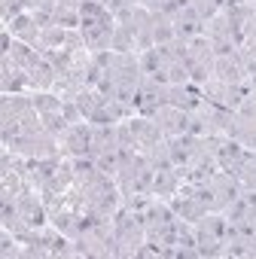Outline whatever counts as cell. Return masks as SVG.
<instances>
[{"mask_svg":"<svg viewBox=\"0 0 256 259\" xmlns=\"http://www.w3.org/2000/svg\"><path fill=\"white\" fill-rule=\"evenodd\" d=\"M70 28H61V25H46L40 31V40H37V49L40 52H49V49H61L64 46V37H67Z\"/></svg>","mask_w":256,"mask_h":259,"instance_id":"cell-20","label":"cell"},{"mask_svg":"<svg viewBox=\"0 0 256 259\" xmlns=\"http://www.w3.org/2000/svg\"><path fill=\"white\" fill-rule=\"evenodd\" d=\"M40 122H43V132L46 135H52V138H58V144H61V135L67 132V116H64V110H55V113H40Z\"/></svg>","mask_w":256,"mask_h":259,"instance_id":"cell-21","label":"cell"},{"mask_svg":"<svg viewBox=\"0 0 256 259\" xmlns=\"http://www.w3.org/2000/svg\"><path fill=\"white\" fill-rule=\"evenodd\" d=\"M214 58H217V55H214L210 40H207L204 34L186 43V49H183V61H186L189 79H192L195 85H201L204 79H210V76H214Z\"/></svg>","mask_w":256,"mask_h":259,"instance_id":"cell-4","label":"cell"},{"mask_svg":"<svg viewBox=\"0 0 256 259\" xmlns=\"http://www.w3.org/2000/svg\"><path fill=\"white\" fill-rule=\"evenodd\" d=\"M204 37L210 40L214 55H226V52H235V49L241 46L238 37H235V31H232V22H229L226 10H220L217 16L207 19V25H204Z\"/></svg>","mask_w":256,"mask_h":259,"instance_id":"cell-6","label":"cell"},{"mask_svg":"<svg viewBox=\"0 0 256 259\" xmlns=\"http://www.w3.org/2000/svg\"><path fill=\"white\" fill-rule=\"evenodd\" d=\"M171 19V25H174V31H177V40H195V37H201L204 34V19L192 10V4H186V7H180L177 13H171L168 16Z\"/></svg>","mask_w":256,"mask_h":259,"instance_id":"cell-13","label":"cell"},{"mask_svg":"<svg viewBox=\"0 0 256 259\" xmlns=\"http://www.w3.org/2000/svg\"><path fill=\"white\" fill-rule=\"evenodd\" d=\"M79 31L89 46V52H110L113 46V31H116V16L95 0L79 4Z\"/></svg>","mask_w":256,"mask_h":259,"instance_id":"cell-2","label":"cell"},{"mask_svg":"<svg viewBox=\"0 0 256 259\" xmlns=\"http://www.w3.org/2000/svg\"><path fill=\"white\" fill-rule=\"evenodd\" d=\"M25 10V4H22V0H0V13H4V28L19 16Z\"/></svg>","mask_w":256,"mask_h":259,"instance_id":"cell-26","label":"cell"},{"mask_svg":"<svg viewBox=\"0 0 256 259\" xmlns=\"http://www.w3.org/2000/svg\"><path fill=\"white\" fill-rule=\"evenodd\" d=\"M238 55H241V64H244L247 76H253V73H256V46L241 43V46H238Z\"/></svg>","mask_w":256,"mask_h":259,"instance_id":"cell-25","label":"cell"},{"mask_svg":"<svg viewBox=\"0 0 256 259\" xmlns=\"http://www.w3.org/2000/svg\"><path fill=\"white\" fill-rule=\"evenodd\" d=\"M10 37H16V40H22V43H28V46H37V40H40V31H43V25L34 19V13L31 10H22L7 28H4Z\"/></svg>","mask_w":256,"mask_h":259,"instance_id":"cell-15","label":"cell"},{"mask_svg":"<svg viewBox=\"0 0 256 259\" xmlns=\"http://www.w3.org/2000/svg\"><path fill=\"white\" fill-rule=\"evenodd\" d=\"M183 183H186L183 168H174V165H171V168H162V171H156V177H153V195L171 201V198L183 189Z\"/></svg>","mask_w":256,"mask_h":259,"instance_id":"cell-16","label":"cell"},{"mask_svg":"<svg viewBox=\"0 0 256 259\" xmlns=\"http://www.w3.org/2000/svg\"><path fill=\"white\" fill-rule=\"evenodd\" d=\"M247 4H250V7H256V0H247Z\"/></svg>","mask_w":256,"mask_h":259,"instance_id":"cell-27","label":"cell"},{"mask_svg":"<svg viewBox=\"0 0 256 259\" xmlns=\"http://www.w3.org/2000/svg\"><path fill=\"white\" fill-rule=\"evenodd\" d=\"M229 238V220L223 210H210L195 223V241H198V259H223Z\"/></svg>","mask_w":256,"mask_h":259,"instance_id":"cell-3","label":"cell"},{"mask_svg":"<svg viewBox=\"0 0 256 259\" xmlns=\"http://www.w3.org/2000/svg\"><path fill=\"white\" fill-rule=\"evenodd\" d=\"M0 122H4V128H0L4 147H16V144H22V141L43 132V122H40V113L34 107L31 92L0 98Z\"/></svg>","mask_w":256,"mask_h":259,"instance_id":"cell-1","label":"cell"},{"mask_svg":"<svg viewBox=\"0 0 256 259\" xmlns=\"http://www.w3.org/2000/svg\"><path fill=\"white\" fill-rule=\"evenodd\" d=\"M247 153L250 150H244L235 138H229V135L217 138V165H220V171L238 177L241 168H244V162H247Z\"/></svg>","mask_w":256,"mask_h":259,"instance_id":"cell-10","label":"cell"},{"mask_svg":"<svg viewBox=\"0 0 256 259\" xmlns=\"http://www.w3.org/2000/svg\"><path fill=\"white\" fill-rule=\"evenodd\" d=\"M162 104H165V82H159L156 76L144 73L141 76V85H138V95H135V113L153 116Z\"/></svg>","mask_w":256,"mask_h":259,"instance_id":"cell-9","label":"cell"},{"mask_svg":"<svg viewBox=\"0 0 256 259\" xmlns=\"http://www.w3.org/2000/svg\"><path fill=\"white\" fill-rule=\"evenodd\" d=\"M153 119L159 122V128L165 132V138H177V135H192L189 132V110L174 107V104H162Z\"/></svg>","mask_w":256,"mask_h":259,"instance_id":"cell-11","label":"cell"},{"mask_svg":"<svg viewBox=\"0 0 256 259\" xmlns=\"http://www.w3.org/2000/svg\"><path fill=\"white\" fill-rule=\"evenodd\" d=\"M171 207H174V213H177L180 220H186V223H198L204 213H210V210L204 207V201L195 195L192 183H183V189L171 198Z\"/></svg>","mask_w":256,"mask_h":259,"instance_id":"cell-12","label":"cell"},{"mask_svg":"<svg viewBox=\"0 0 256 259\" xmlns=\"http://www.w3.org/2000/svg\"><path fill=\"white\" fill-rule=\"evenodd\" d=\"M0 92L4 95H22L28 92V73L4 52V61H0Z\"/></svg>","mask_w":256,"mask_h":259,"instance_id":"cell-17","label":"cell"},{"mask_svg":"<svg viewBox=\"0 0 256 259\" xmlns=\"http://www.w3.org/2000/svg\"><path fill=\"white\" fill-rule=\"evenodd\" d=\"M198 92H201L204 101H210L217 107H226V110H235L241 104V98L250 92V85H235V82H223V79L210 76L198 85Z\"/></svg>","mask_w":256,"mask_h":259,"instance_id":"cell-5","label":"cell"},{"mask_svg":"<svg viewBox=\"0 0 256 259\" xmlns=\"http://www.w3.org/2000/svg\"><path fill=\"white\" fill-rule=\"evenodd\" d=\"M61 153L67 159L92 156V122L89 119H79V122L67 125V132L61 135Z\"/></svg>","mask_w":256,"mask_h":259,"instance_id":"cell-8","label":"cell"},{"mask_svg":"<svg viewBox=\"0 0 256 259\" xmlns=\"http://www.w3.org/2000/svg\"><path fill=\"white\" fill-rule=\"evenodd\" d=\"M214 76L223 79V82H235V85H250V76L241 64V55L238 49L235 52H226V55H217L214 58ZM253 89V85H250Z\"/></svg>","mask_w":256,"mask_h":259,"instance_id":"cell-14","label":"cell"},{"mask_svg":"<svg viewBox=\"0 0 256 259\" xmlns=\"http://www.w3.org/2000/svg\"><path fill=\"white\" fill-rule=\"evenodd\" d=\"M95 165H98V171H101V174L116 177V174H119V165H122V159H119V147L101 150V153L95 156Z\"/></svg>","mask_w":256,"mask_h":259,"instance_id":"cell-22","label":"cell"},{"mask_svg":"<svg viewBox=\"0 0 256 259\" xmlns=\"http://www.w3.org/2000/svg\"><path fill=\"white\" fill-rule=\"evenodd\" d=\"M52 25L61 28H79V4H70V0H58L52 10Z\"/></svg>","mask_w":256,"mask_h":259,"instance_id":"cell-18","label":"cell"},{"mask_svg":"<svg viewBox=\"0 0 256 259\" xmlns=\"http://www.w3.org/2000/svg\"><path fill=\"white\" fill-rule=\"evenodd\" d=\"M223 4H226V0H223Z\"/></svg>","mask_w":256,"mask_h":259,"instance_id":"cell-28","label":"cell"},{"mask_svg":"<svg viewBox=\"0 0 256 259\" xmlns=\"http://www.w3.org/2000/svg\"><path fill=\"white\" fill-rule=\"evenodd\" d=\"M125 125H128V132H132V141H135L138 153H147V150H153L159 141H165V132L159 128V122H156L153 116L135 113V116L125 119Z\"/></svg>","mask_w":256,"mask_h":259,"instance_id":"cell-7","label":"cell"},{"mask_svg":"<svg viewBox=\"0 0 256 259\" xmlns=\"http://www.w3.org/2000/svg\"><path fill=\"white\" fill-rule=\"evenodd\" d=\"M153 40H156V46H171V43H177V31H174L171 19H168L165 13H153Z\"/></svg>","mask_w":256,"mask_h":259,"instance_id":"cell-19","label":"cell"},{"mask_svg":"<svg viewBox=\"0 0 256 259\" xmlns=\"http://www.w3.org/2000/svg\"><path fill=\"white\" fill-rule=\"evenodd\" d=\"M110 52H138V43H135V34L132 28H125L122 22H116V31H113V46Z\"/></svg>","mask_w":256,"mask_h":259,"instance_id":"cell-23","label":"cell"},{"mask_svg":"<svg viewBox=\"0 0 256 259\" xmlns=\"http://www.w3.org/2000/svg\"><path fill=\"white\" fill-rule=\"evenodd\" d=\"M19 250H22L19 238H16L10 229H4V235H0V253H4L7 259H19Z\"/></svg>","mask_w":256,"mask_h":259,"instance_id":"cell-24","label":"cell"}]
</instances>
